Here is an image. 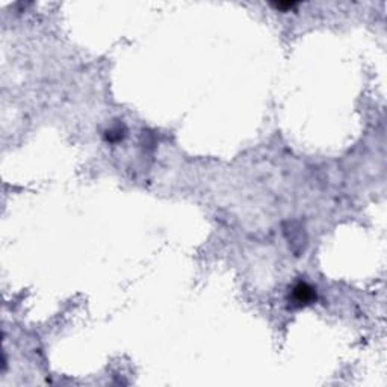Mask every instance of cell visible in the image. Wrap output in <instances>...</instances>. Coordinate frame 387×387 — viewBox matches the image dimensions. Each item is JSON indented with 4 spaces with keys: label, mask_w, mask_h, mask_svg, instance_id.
<instances>
[{
    "label": "cell",
    "mask_w": 387,
    "mask_h": 387,
    "mask_svg": "<svg viewBox=\"0 0 387 387\" xmlns=\"http://www.w3.org/2000/svg\"><path fill=\"white\" fill-rule=\"evenodd\" d=\"M287 300L292 307H304L316 300V290L306 281H298L290 289Z\"/></svg>",
    "instance_id": "6da1fadb"
},
{
    "label": "cell",
    "mask_w": 387,
    "mask_h": 387,
    "mask_svg": "<svg viewBox=\"0 0 387 387\" xmlns=\"http://www.w3.org/2000/svg\"><path fill=\"white\" fill-rule=\"evenodd\" d=\"M124 136H126V127H124L123 124H115V126H112L109 130H106V133H105L106 141H108V142H112V144L123 141Z\"/></svg>",
    "instance_id": "7a4b0ae2"
},
{
    "label": "cell",
    "mask_w": 387,
    "mask_h": 387,
    "mask_svg": "<svg viewBox=\"0 0 387 387\" xmlns=\"http://www.w3.org/2000/svg\"><path fill=\"white\" fill-rule=\"evenodd\" d=\"M272 8H275L277 11H281V12H289V11H292L295 8H298L300 3L297 2H275V3H271Z\"/></svg>",
    "instance_id": "3957f363"
}]
</instances>
